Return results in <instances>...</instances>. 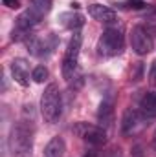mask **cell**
Instances as JSON below:
<instances>
[{
	"instance_id": "cell-1",
	"label": "cell",
	"mask_w": 156,
	"mask_h": 157,
	"mask_svg": "<svg viewBox=\"0 0 156 157\" xmlns=\"http://www.w3.org/2000/svg\"><path fill=\"white\" fill-rule=\"evenodd\" d=\"M33 148V132L26 122H17L9 133V150L17 157H30Z\"/></svg>"
},
{
	"instance_id": "cell-2",
	"label": "cell",
	"mask_w": 156,
	"mask_h": 157,
	"mask_svg": "<svg viewBox=\"0 0 156 157\" xmlns=\"http://www.w3.org/2000/svg\"><path fill=\"white\" fill-rule=\"evenodd\" d=\"M40 113L42 119L50 124L57 122L63 113V99L57 84H48L42 97H40Z\"/></svg>"
},
{
	"instance_id": "cell-3",
	"label": "cell",
	"mask_w": 156,
	"mask_h": 157,
	"mask_svg": "<svg viewBox=\"0 0 156 157\" xmlns=\"http://www.w3.org/2000/svg\"><path fill=\"white\" fill-rule=\"evenodd\" d=\"M125 48V39L121 29L117 28H109L103 31V35L97 40V51L103 57H116Z\"/></svg>"
},
{
	"instance_id": "cell-4",
	"label": "cell",
	"mask_w": 156,
	"mask_h": 157,
	"mask_svg": "<svg viewBox=\"0 0 156 157\" xmlns=\"http://www.w3.org/2000/svg\"><path fill=\"white\" fill-rule=\"evenodd\" d=\"M81 44H83V35L79 31H74V37L68 42V48H66V53H64V59H63V77L66 80H72L74 75H76Z\"/></svg>"
},
{
	"instance_id": "cell-5",
	"label": "cell",
	"mask_w": 156,
	"mask_h": 157,
	"mask_svg": "<svg viewBox=\"0 0 156 157\" xmlns=\"http://www.w3.org/2000/svg\"><path fill=\"white\" fill-rule=\"evenodd\" d=\"M74 133L83 141H88L90 144H105L107 143V132L101 126L88 124V122H77L74 126Z\"/></svg>"
},
{
	"instance_id": "cell-6",
	"label": "cell",
	"mask_w": 156,
	"mask_h": 157,
	"mask_svg": "<svg viewBox=\"0 0 156 157\" xmlns=\"http://www.w3.org/2000/svg\"><path fill=\"white\" fill-rule=\"evenodd\" d=\"M147 113H143L142 110H132V108H129V110H125V113H123V119H121V132L125 133V135H132V133H136V132H140L147 122Z\"/></svg>"
},
{
	"instance_id": "cell-7",
	"label": "cell",
	"mask_w": 156,
	"mask_h": 157,
	"mask_svg": "<svg viewBox=\"0 0 156 157\" xmlns=\"http://www.w3.org/2000/svg\"><path fill=\"white\" fill-rule=\"evenodd\" d=\"M130 44L132 49L138 55H147L149 51H153V39L149 35V31L142 26H134L130 31Z\"/></svg>"
},
{
	"instance_id": "cell-8",
	"label": "cell",
	"mask_w": 156,
	"mask_h": 157,
	"mask_svg": "<svg viewBox=\"0 0 156 157\" xmlns=\"http://www.w3.org/2000/svg\"><path fill=\"white\" fill-rule=\"evenodd\" d=\"M88 13H90L92 18H96V20H99V22H103V24H112V22L117 20L116 11L110 9V7H107V6H101V4H92V6H88Z\"/></svg>"
},
{
	"instance_id": "cell-9",
	"label": "cell",
	"mask_w": 156,
	"mask_h": 157,
	"mask_svg": "<svg viewBox=\"0 0 156 157\" xmlns=\"http://www.w3.org/2000/svg\"><path fill=\"white\" fill-rule=\"evenodd\" d=\"M11 75L15 78V82H18L20 86H28L30 84V66L24 59H13L11 60Z\"/></svg>"
},
{
	"instance_id": "cell-10",
	"label": "cell",
	"mask_w": 156,
	"mask_h": 157,
	"mask_svg": "<svg viewBox=\"0 0 156 157\" xmlns=\"http://www.w3.org/2000/svg\"><path fill=\"white\" fill-rule=\"evenodd\" d=\"M42 17H39L31 7L30 9H26L18 18H17V28L20 29V31H30V28H33L35 24H39V20Z\"/></svg>"
},
{
	"instance_id": "cell-11",
	"label": "cell",
	"mask_w": 156,
	"mask_h": 157,
	"mask_svg": "<svg viewBox=\"0 0 156 157\" xmlns=\"http://www.w3.org/2000/svg\"><path fill=\"white\" fill-rule=\"evenodd\" d=\"M64 152H66V144L61 137H53L46 148H44V155L42 157H64Z\"/></svg>"
},
{
	"instance_id": "cell-12",
	"label": "cell",
	"mask_w": 156,
	"mask_h": 157,
	"mask_svg": "<svg viewBox=\"0 0 156 157\" xmlns=\"http://www.w3.org/2000/svg\"><path fill=\"white\" fill-rule=\"evenodd\" d=\"M140 108L143 113H147L149 117L156 115V91H149L142 97L140 101Z\"/></svg>"
},
{
	"instance_id": "cell-13",
	"label": "cell",
	"mask_w": 156,
	"mask_h": 157,
	"mask_svg": "<svg viewBox=\"0 0 156 157\" xmlns=\"http://www.w3.org/2000/svg\"><path fill=\"white\" fill-rule=\"evenodd\" d=\"M61 20H63L64 28H68V29H76V31L84 24L83 17L77 15V13H63V15H61Z\"/></svg>"
},
{
	"instance_id": "cell-14",
	"label": "cell",
	"mask_w": 156,
	"mask_h": 157,
	"mask_svg": "<svg viewBox=\"0 0 156 157\" xmlns=\"http://www.w3.org/2000/svg\"><path fill=\"white\" fill-rule=\"evenodd\" d=\"M112 113H114V108H112V101H103L101 106H99V112H97V119L99 122L103 124H110L112 121Z\"/></svg>"
},
{
	"instance_id": "cell-15",
	"label": "cell",
	"mask_w": 156,
	"mask_h": 157,
	"mask_svg": "<svg viewBox=\"0 0 156 157\" xmlns=\"http://www.w3.org/2000/svg\"><path fill=\"white\" fill-rule=\"evenodd\" d=\"M51 6H53V0H31V6H30V7H31L39 17H44L46 13H50Z\"/></svg>"
},
{
	"instance_id": "cell-16",
	"label": "cell",
	"mask_w": 156,
	"mask_h": 157,
	"mask_svg": "<svg viewBox=\"0 0 156 157\" xmlns=\"http://www.w3.org/2000/svg\"><path fill=\"white\" fill-rule=\"evenodd\" d=\"M31 78H33L35 82H44V80L48 78V68H46V66H37V68L33 70V73H31Z\"/></svg>"
},
{
	"instance_id": "cell-17",
	"label": "cell",
	"mask_w": 156,
	"mask_h": 157,
	"mask_svg": "<svg viewBox=\"0 0 156 157\" xmlns=\"http://www.w3.org/2000/svg\"><path fill=\"white\" fill-rule=\"evenodd\" d=\"M123 6L125 7H132V9H143L145 7V2H142V0H129Z\"/></svg>"
},
{
	"instance_id": "cell-18",
	"label": "cell",
	"mask_w": 156,
	"mask_h": 157,
	"mask_svg": "<svg viewBox=\"0 0 156 157\" xmlns=\"http://www.w3.org/2000/svg\"><path fill=\"white\" fill-rule=\"evenodd\" d=\"M149 82L156 86V60L151 64V70H149Z\"/></svg>"
},
{
	"instance_id": "cell-19",
	"label": "cell",
	"mask_w": 156,
	"mask_h": 157,
	"mask_svg": "<svg viewBox=\"0 0 156 157\" xmlns=\"http://www.w3.org/2000/svg\"><path fill=\"white\" fill-rule=\"evenodd\" d=\"M4 2V6H7V7H11V9H17L20 4H18V0H2Z\"/></svg>"
},
{
	"instance_id": "cell-20",
	"label": "cell",
	"mask_w": 156,
	"mask_h": 157,
	"mask_svg": "<svg viewBox=\"0 0 156 157\" xmlns=\"http://www.w3.org/2000/svg\"><path fill=\"white\" fill-rule=\"evenodd\" d=\"M153 146H154V150H156V132H154V135H153Z\"/></svg>"
},
{
	"instance_id": "cell-21",
	"label": "cell",
	"mask_w": 156,
	"mask_h": 157,
	"mask_svg": "<svg viewBox=\"0 0 156 157\" xmlns=\"http://www.w3.org/2000/svg\"><path fill=\"white\" fill-rule=\"evenodd\" d=\"M84 157H96V152H88Z\"/></svg>"
}]
</instances>
